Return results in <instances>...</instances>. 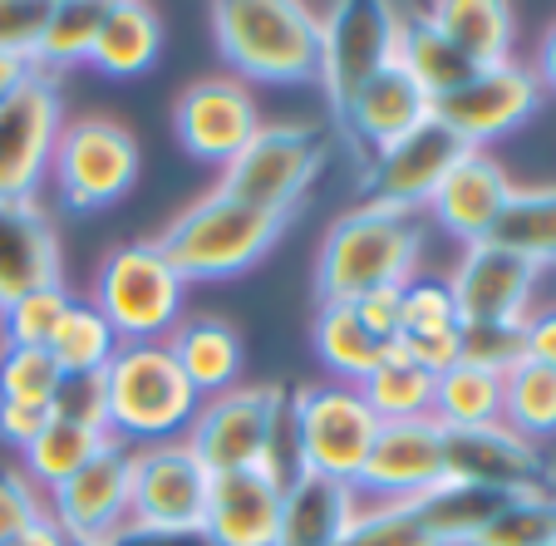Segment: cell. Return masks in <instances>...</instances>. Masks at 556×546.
<instances>
[{
	"label": "cell",
	"mask_w": 556,
	"mask_h": 546,
	"mask_svg": "<svg viewBox=\"0 0 556 546\" xmlns=\"http://www.w3.org/2000/svg\"><path fill=\"white\" fill-rule=\"evenodd\" d=\"M128 487H134V448L109 443L70 483L45 493L50 522L70 546H118L128 536Z\"/></svg>",
	"instance_id": "13"
},
{
	"label": "cell",
	"mask_w": 556,
	"mask_h": 546,
	"mask_svg": "<svg viewBox=\"0 0 556 546\" xmlns=\"http://www.w3.org/2000/svg\"><path fill=\"white\" fill-rule=\"evenodd\" d=\"M497 507H503V497L443 478L439 487H429V493L414 503V512H419L424 532L433 536V546H468L472 536L488 526V517H493Z\"/></svg>",
	"instance_id": "32"
},
{
	"label": "cell",
	"mask_w": 556,
	"mask_h": 546,
	"mask_svg": "<svg viewBox=\"0 0 556 546\" xmlns=\"http://www.w3.org/2000/svg\"><path fill=\"white\" fill-rule=\"evenodd\" d=\"M359 512V497L350 483L295 468L286 478V507H281V542L276 546H336V536Z\"/></svg>",
	"instance_id": "25"
},
{
	"label": "cell",
	"mask_w": 556,
	"mask_h": 546,
	"mask_svg": "<svg viewBox=\"0 0 556 546\" xmlns=\"http://www.w3.org/2000/svg\"><path fill=\"white\" fill-rule=\"evenodd\" d=\"M286 221L227 198L222 188L202 192L198 202L178 212L153 242L163 246L182 281H231V276L252 271L276 242H281Z\"/></svg>",
	"instance_id": "4"
},
{
	"label": "cell",
	"mask_w": 556,
	"mask_h": 546,
	"mask_svg": "<svg viewBox=\"0 0 556 546\" xmlns=\"http://www.w3.org/2000/svg\"><path fill=\"white\" fill-rule=\"evenodd\" d=\"M54 414H60V404H0V443L25 453Z\"/></svg>",
	"instance_id": "47"
},
{
	"label": "cell",
	"mask_w": 556,
	"mask_h": 546,
	"mask_svg": "<svg viewBox=\"0 0 556 546\" xmlns=\"http://www.w3.org/2000/svg\"><path fill=\"white\" fill-rule=\"evenodd\" d=\"M433 30L453 40V50L472 64V69H493V64L513 60L517 45V15L503 0H439L424 11Z\"/></svg>",
	"instance_id": "26"
},
{
	"label": "cell",
	"mask_w": 556,
	"mask_h": 546,
	"mask_svg": "<svg viewBox=\"0 0 556 546\" xmlns=\"http://www.w3.org/2000/svg\"><path fill=\"white\" fill-rule=\"evenodd\" d=\"M256 128H262L256 94H252V85L237 79V74L192 79V85L173 99V134H178L182 153L198 163L227 168V163L256 138Z\"/></svg>",
	"instance_id": "16"
},
{
	"label": "cell",
	"mask_w": 556,
	"mask_h": 546,
	"mask_svg": "<svg viewBox=\"0 0 556 546\" xmlns=\"http://www.w3.org/2000/svg\"><path fill=\"white\" fill-rule=\"evenodd\" d=\"M5 546H70V536H64L60 526H54L50 517H45L40 526H30L25 536H15V542H5Z\"/></svg>",
	"instance_id": "51"
},
{
	"label": "cell",
	"mask_w": 556,
	"mask_h": 546,
	"mask_svg": "<svg viewBox=\"0 0 556 546\" xmlns=\"http://www.w3.org/2000/svg\"><path fill=\"white\" fill-rule=\"evenodd\" d=\"M493 242L513 246L527 262L552 271L556 266V182H546V188H517L493 231Z\"/></svg>",
	"instance_id": "34"
},
{
	"label": "cell",
	"mask_w": 556,
	"mask_h": 546,
	"mask_svg": "<svg viewBox=\"0 0 556 546\" xmlns=\"http://www.w3.org/2000/svg\"><path fill=\"white\" fill-rule=\"evenodd\" d=\"M429 114H433L429 94L414 85L400 64H389L369 85H359V94L350 99L336 124L355 148L365 143V153H379V148H389L394 138L409 134V128H419Z\"/></svg>",
	"instance_id": "23"
},
{
	"label": "cell",
	"mask_w": 556,
	"mask_h": 546,
	"mask_svg": "<svg viewBox=\"0 0 556 546\" xmlns=\"http://www.w3.org/2000/svg\"><path fill=\"white\" fill-rule=\"evenodd\" d=\"M527 359L522 320H463L458 326V365L488 369V374H513Z\"/></svg>",
	"instance_id": "42"
},
{
	"label": "cell",
	"mask_w": 556,
	"mask_h": 546,
	"mask_svg": "<svg viewBox=\"0 0 556 546\" xmlns=\"http://www.w3.org/2000/svg\"><path fill=\"white\" fill-rule=\"evenodd\" d=\"M45 285H64L54 217L40 202H0V310Z\"/></svg>",
	"instance_id": "22"
},
{
	"label": "cell",
	"mask_w": 556,
	"mask_h": 546,
	"mask_svg": "<svg viewBox=\"0 0 556 546\" xmlns=\"http://www.w3.org/2000/svg\"><path fill=\"white\" fill-rule=\"evenodd\" d=\"M468 546H556V487L503 497V507Z\"/></svg>",
	"instance_id": "38"
},
{
	"label": "cell",
	"mask_w": 556,
	"mask_h": 546,
	"mask_svg": "<svg viewBox=\"0 0 556 546\" xmlns=\"http://www.w3.org/2000/svg\"><path fill=\"white\" fill-rule=\"evenodd\" d=\"M45 517H50V503L25 478V468H0V546L25 536L30 526H40Z\"/></svg>",
	"instance_id": "44"
},
{
	"label": "cell",
	"mask_w": 556,
	"mask_h": 546,
	"mask_svg": "<svg viewBox=\"0 0 556 546\" xmlns=\"http://www.w3.org/2000/svg\"><path fill=\"white\" fill-rule=\"evenodd\" d=\"M311 340H315L320 365H326L340 384H355V389L365 384V374L384 359V350H389L359 326V316H355V305L350 301H320V316H315Z\"/></svg>",
	"instance_id": "30"
},
{
	"label": "cell",
	"mask_w": 556,
	"mask_h": 546,
	"mask_svg": "<svg viewBox=\"0 0 556 546\" xmlns=\"http://www.w3.org/2000/svg\"><path fill=\"white\" fill-rule=\"evenodd\" d=\"M35 74V60H15V54H0V104L15 94V89L25 85Z\"/></svg>",
	"instance_id": "50"
},
{
	"label": "cell",
	"mask_w": 556,
	"mask_h": 546,
	"mask_svg": "<svg viewBox=\"0 0 556 546\" xmlns=\"http://www.w3.org/2000/svg\"><path fill=\"white\" fill-rule=\"evenodd\" d=\"M419 212L359 202L326 227V242L315 252V291L320 301H355L379 285H409L419 276Z\"/></svg>",
	"instance_id": "1"
},
{
	"label": "cell",
	"mask_w": 556,
	"mask_h": 546,
	"mask_svg": "<svg viewBox=\"0 0 556 546\" xmlns=\"http://www.w3.org/2000/svg\"><path fill=\"white\" fill-rule=\"evenodd\" d=\"M89 305L109 320L118 345L168 340L188 305V281L157 242H124L99 262L89 281Z\"/></svg>",
	"instance_id": "5"
},
{
	"label": "cell",
	"mask_w": 556,
	"mask_h": 546,
	"mask_svg": "<svg viewBox=\"0 0 556 546\" xmlns=\"http://www.w3.org/2000/svg\"><path fill=\"white\" fill-rule=\"evenodd\" d=\"M503 423L532 443L552 439L556 433V369L522 359L513 374H503Z\"/></svg>",
	"instance_id": "37"
},
{
	"label": "cell",
	"mask_w": 556,
	"mask_h": 546,
	"mask_svg": "<svg viewBox=\"0 0 556 546\" xmlns=\"http://www.w3.org/2000/svg\"><path fill=\"white\" fill-rule=\"evenodd\" d=\"M157 54H163V15L143 0H109L89 69L109 79H138L157 64Z\"/></svg>",
	"instance_id": "27"
},
{
	"label": "cell",
	"mask_w": 556,
	"mask_h": 546,
	"mask_svg": "<svg viewBox=\"0 0 556 546\" xmlns=\"http://www.w3.org/2000/svg\"><path fill=\"white\" fill-rule=\"evenodd\" d=\"M212 473L182 439L134 448V487H128V536L188 542L202 536Z\"/></svg>",
	"instance_id": "10"
},
{
	"label": "cell",
	"mask_w": 556,
	"mask_h": 546,
	"mask_svg": "<svg viewBox=\"0 0 556 546\" xmlns=\"http://www.w3.org/2000/svg\"><path fill=\"white\" fill-rule=\"evenodd\" d=\"M109 429L94 419V414H54L45 423V433L25 448V478H30L40 493H54L60 483H70L79 468H85L94 453L109 448Z\"/></svg>",
	"instance_id": "28"
},
{
	"label": "cell",
	"mask_w": 556,
	"mask_h": 546,
	"mask_svg": "<svg viewBox=\"0 0 556 546\" xmlns=\"http://www.w3.org/2000/svg\"><path fill=\"white\" fill-rule=\"evenodd\" d=\"M458 305H453L448 281L433 276H414L404 285V330L400 335H433V330H458Z\"/></svg>",
	"instance_id": "43"
},
{
	"label": "cell",
	"mask_w": 556,
	"mask_h": 546,
	"mask_svg": "<svg viewBox=\"0 0 556 546\" xmlns=\"http://www.w3.org/2000/svg\"><path fill=\"white\" fill-rule=\"evenodd\" d=\"M359 394H365V404L375 409L379 423L433 419V374H424L400 345L384 350V359L365 374Z\"/></svg>",
	"instance_id": "31"
},
{
	"label": "cell",
	"mask_w": 556,
	"mask_h": 546,
	"mask_svg": "<svg viewBox=\"0 0 556 546\" xmlns=\"http://www.w3.org/2000/svg\"><path fill=\"white\" fill-rule=\"evenodd\" d=\"M45 21H50V5H45V0H0V54L35 60Z\"/></svg>",
	"instance_id": "45"
},
{
	"label": "cell",
	"mask_w": 556,
	"mask_h": 546,
	"mask_svg": "<svg viewBox=\"0 0 556 546\" xmlns=\"http://www.w3.org/2000/svg\"><path fill=\"white\" fill-rule=\"evenodd\" d=\"M99 384V419L109 439L124 448H148V443L188 439L198 419V389L182 379L173 365L168 345H118L109 369L94 379Z\"/></svg>",
	"instance_id": "3"
},
{
	"label": "cell",
	"mask_w": 556,
	"mask_h": 546,
	"mask_svg": "<svg viewBox=\"0 0 556 546\" xmlns=\"http://www.w3.org/2000/svg\"><path fill=\"white\" fill-rule=\"evenodd\" d=\"M400 25L404 11L379 0H345L320 15V94L330 118L345 114V104L369 85L379 69L400 60Z\"/></svg>",
	"instance_id": "11"
},
{
	"label": "cell",
	"mask_w": 556,
	"mask_h": 546,
	"mask_svg": "<svg viewBox=\"0 0 556 546\" xmlns=\"http://www.w3.org/2000/svg\"><path fill=\"white\" fill-rule=\"evenodd\" d=\"M50 182L64 212H104L138 182V138L109 114L64 118L50 153Z\"/></svg>",
	"instance_id": "9"
},
{
	"label": "cell",
	"mask_w": 556,
	"mask_h": 546,
	"mask_svg": "<svg viewBox=\"0 0 556 546\" xmlns=\"http://www.w3.org/2000/svg\"><path fill=\"white\" fill-rule=\"evenodd\" d=\"M286 404H291V394L281 384H231L198 404V419L182 443L198 453V462L212 478L266 468L281 448Z\"/></svg>",
	"instance_id": "7"
},
{
	"label": "cell",
	"mask_w": 556,
	"mask_h": 546,
	"mask_svg": "<svg viewBox=\"0 0 556 546\" xmlns=\"http://www.w3.org/2000/svg\"><path fill=\"white\" fill-rule=\"evenodd\" d=\"M522 340H527V359H532V365L556 369V301L536 305L532 316L522 320Z\"/></svg>",
	"instance_id": "48"
},
{
	"label": "cell",
	"mask_w": 556,
	"mask_h": 546,
	"mask_svg": "<svg viewBox=\"0 0 556 546\" xmlns=\"http://www.w3.org/2000/svg\"><path fill=\"white\" fill-rule=\"evenodd\" d=\"M212 40L242 85H315L320 11L301 0H222L207 11Z\"/></svg>",
	"instance_id": "2"
},
{
	"label": "cell",
	"mask_w": 556,
	"mask_h": 546,
	"mask_svg": "<svg viewBox=\"0 0 556 546\" xmlns=\"http://www.w3.org/2000/svg\"><path fill=\"white\" fill-rule=\"evenodd\" d=\"M355 316L379 345H394L404 330V285H379V291H365L355 295Z\"/></svg>",
	"instance_id": "46"
},
{
	"label": "cell",
	"mask_w": 556,
	"mask_h": 546,
	"mask_svg": "<svg viewBox=\"0 0 556 546\" xmlns=\"http://www.w3.org/2000/svg\"><path fill=\"white\" fill-rule=\"evenodd\" d=\"M64 384L50 350L0 345V404H60Z\"/></svg>",
	"instance_id": "40"
},
{
	"label": "cell",
	"mask_w": 556,
	"mask_h": 546,
	"mask_svg": "<svg viewBox=\"0 0 556 546\" xmlns=\"http://www.w3.org/2000/svg\"><path fill=\"white\" fill-rule=\"evenodd\" d=\"M64 128L60 74L35 69L0 104V202H40L50 182V153Z\"/></svg>",
	"instance_id": "12"
},
{
	"label": "cell",
	"mask_w": 556,
	"mask_h": 546,
	"mask_svg": "<svg viewBox=\"0 0 556 546\" xmlns=\"http://www.w3.org/2000/svg\"><path fill=\"white\" fill-rule=\"evenodd\" d=\"M50 355L60 365L64 379H99L109 369V359L118 355V335L109 330V320L99 316L89 301H74V310L64 316L60 335L50 340Z\"/></svg>",
	"instance_id": "35"
},
{
	"label": "cell",
	"mask_w": 556,
	"mask_h": 546,
	"mask_svg": "<svg viewBox=\"0 0 556 546\" xmlns=\"http://www.w3.org/2000/svg\"><path fill=\"white\" fill-rule=\"evenodd\" d=\"M281 462L217 473L207 487V517L202 542L207 546H276L281 542V507H286Z\"/></svg>",
	"instance_id": "20"
},
{
	"label": "cell",
	"mask_w": 556,
	"mask_h": 546,
	"mask_svg": "<svg viewBox=\"0 0 556 546\" xmlns=\"http://www.w3.org/2000/svg\"><path fill=\"white\" fill-rule=\"evenodd\" d=\"M546 266L527 262L522 252L503 242H472L463 246L458 266L448 276L458 320H527L536 310V285Z\"/></svg>",
	"instance_id": "19"
},
{
	"label": "cell",
	"mask_w": 556,
	"mask_h": 546,
	"mask_svg": "<svg viewBox=\"0 0 556 546\" xmlns=\"http://www.w3.org/2000/svg\"><path fill=\"white\" fill-rule=\"evenodd\" d=\"M443 468L453 483L483 487L493 497H522L546 493V458L532 439H522L507 423H483V429H443Z\"/></svg>",
	"instance_id": "17"
},
{
	"label": "cell",
	"mask_w": 556,
	"mask_h": 546,
	"mask_svg": "<svg viewBox=\"0 0 556 546\" xmlns=\"http://www.w3.org/2000/svg\"><path fill=\"white\" fill-rule=\"evenodd\" d=\"M394 64H400V69L409 74L414 85L429 94V104H439L443 94H453V89L468 85L472 74H478L458 50H453L448 35L433 30V25L424 21V11H419V15L404 11V25H400V60H394Z\"/></svg>",
	"instance_id": "29"
},
{
	"label": "cell",
	"mask_w": 556,
	"mask_h": 546,
	"mask_svg": "<svg viewBox=\"0 0 556 546\" xmlns=\"http://www.w3.org/2000/svg\"><path fill=\"white\" fill-rule=\"evenodd\" d=\"M433 423L439 429H483L503 423V379L472 365H453L433 379Z\"/></svg>",
	"instance_id": "33"
},
{
	"label": "cell",
	"mask_w": 556,
	"mask_h": 546,
	"mask_svg": "<svg viewBox=\"0 0 556 546\" xmlns=\"http://www.w3.org/2000/svg\"><path fill=\"white\" fill-rule=\"evenodd\" d=\"M74 310L70 285H45L21 301H11L0 310V345H25V350H50V340L60 335L64 316Z\"/></svg>",
	"instance_id": "39"
},
{
	"label": "cell",
	"mask_w": 556,
	"mask_h": 546,
	"mask_svg": "<svg viewBox=\"0 0 556 546\" xmlns=\"http://www.w3.org/2000/svg\"><path fill=\"white\" fill-rule=\"evenodd\" d=\"M448 478L443 468V429L433 419L379 423L375 448L355 478L359 503H419Z\"/></svg>",
	"instance_id": "18"
},
{
	"label": "cell",
	"mask_w": 556,
	"mask_h": 546,
	"mask_svg": "<svg viewBox=\"0 0 556 546\" xmlns=\"http://www.w3.org/2000/svg\"><path fill=\"white\" fill-rule=\"evenodd\" d=\"M513 192H517V182L507 178V168L493 153H468V158L439 182V192H433V202L424 212H429L448 237H458L463 246L493 242V231H497V221H503Z\"/></svg>",
	"instance_id": "21"
},
{
	"label": "cell",
	"mask_w": 556,
	"mask_h": 546,
	"mask_svg": "<svg viewBox=\"0 0 556 546\" xmlns=\"http://www.w3.org/2000/svg\"><path fill=\"white\" fill-rule=\"evenodd\" d=\"M536 109H542V85H536L532 64H522L513 54L507 64L478 69L468 85H458L453 94H443L439 104H433V118L448 124L468 148L488 153V143L517 134Z\"/></svg>",
	"instance_id": "15"
},
{
	"label": "cell",
	"mask_w": 556,
	"mask_h": 546,
	"mask_svg": "<svg viewBox=\"0 0 556 546\" xmlns=\"http://www.w3.org/2000/svg\"><path fill=\"white\" fill-rule=\"evenodd\" d=\"M468 148L448 124L439 118H424L419 128H409L404 138H394L389 148L369 153L365 163V188H369V202H384V207H400V212H424L439 192V182L458 168Z\"/></svg>",
	"instance_id": "14"
},
{
	"label": "cell",
	"mask_w": 556,
	"mask_h": 546,
	"mask_svg": "<svg viewBox=\"0 0 556 546\" xmlns=\"http://www.w3.org/2000/svg\"><path fill=\"white\" fill-rule=\"evenodd\" d=\"M99 21H104V0H60V5H50L40 50H35V69L64 74L70 64H89Z\"/></svg>",
	"instance_id": "36"
},
{
	"label": "cell",
	"mask_w": 556,
	"mask_h": 546,
	"mask_svg": "<svg viewBox=\"0 0 556 546\" xmlns=\"http://www.w3.org/2000/svg\"><path fill=\"white\" fill-rule=\"evenodd\" d=\"M532 74H536V85H542V94H556V21L546 25L542 40H536Z\"/></svg>",
	"instance_id": "49"
},
{
	"label": "cell",
	"mask_w": 556,
	"mask_h": 546,
	"mask_svg": "<svg viewBox=\"0 0 556 546\" xmlns=\"http://www.w3.org/2000/svg\"><path fill=\"white\" fill-rule=\"evenodd\" d=\"M163 345L182 369V379L198 389V399H212L242 379V330L227 326L222 316H182Z\"/></svg>",
	"instance_id": "24"
},
{
	"label": "cell",
	"mask_w": 556,
	"mask_h": 546,
	"mask_svg": "<svg viewBox=\"0 0 556 546\" xmlns=\"http://www.w3.org/2000/svg\"><path fill=\"white\" fill-rule=\"evenodd\" d=\"M330 143L315 124H262L256 138L222 168L217 188L276 221H291L315 178L326 173Z\"/></svg>",
	"instance_id": "6"
},
{
	"label": "cell",
	"mask_w": 556,
	"mask_h": 546,
	"mask_svg": "<svg viewBox=\"0 0 556 546\" xmlns=\"http://www.w3.org/2000/svg\"><path fill=\"white\" fill-rule=\"evenodd\" d=\"M286 423L295 439V468L355 487L379 419L355 384H301L286 404Z\"/></svg>",
	"instance_id": "8"
},
{
	"label": "cell",
	"mask_w": 556,
	"mask_h": 546,
	"mask_svg": "<svg viewBox=\"0 0 556 546\" xmlns=\"http://www.w3.org/2000/svg\"><path fill=\"white\" fill-rule=\"evenodd\" d=\"M336 546H433L414 503H359Z\"/></svg>",
	"instance_id": "41"
}]
</instances>
